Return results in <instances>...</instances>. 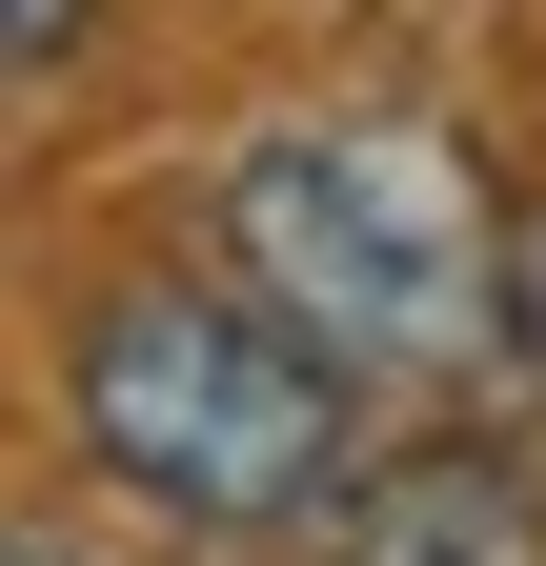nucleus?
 <instances>
[{
  "mask_svg": "<svg viewBox=\"0 0 546 566\" xmlns=\"http://www.w3.org/2000/svg\"><path fill=\"white\" fill-rule=\"evenodd\" d=\"M324 566H546V485L486 465V446L345 465V485H324Z\"/></svg>",
  "mask_w": 546,
  "mask_h": 566,
  "instance_id": "3",
  "label": "nucleus"
},
{
  "mask_svg": "<svg viewBox=\"0 0 546 566\" xmlns=\"http://www.w3.org/2000/svg\"><path fill=\"white\" fill-rule=\"evenodd\" d=\"M223 283L284 304L345 385H445L506 344V223L445 122H263L223 163Z\"/></svg>",
  "mask_w": 546,
  "mask_h": 566,
  "instance_id": "1",
  "label": "nucleus"
},
{
  "mask_svg": "<svg viewBox=\"0 0 546 566\" xmlns=\"http://www.w3.org/2000/svg\"><path fill=\"white\" fill-rule=\"evenodd\" d=\"M82 21H102V0H0V61H61Z\"/></svg>",
  "mask_w": 546,
  "mask_h": 566,
  "instance_id": "5",
  "label": "nucleus"
},
{
  "mask_svg": "<svg viewBox=\"0 0 546 566\" xmlns=\"http://www.w3.org/2000/svg\"><path fill=\"white\" fill-rule=\"evenodd\" d=\"M82 465L162 526H304L345 485V365L243 283H122L82 324Z\"/></svg>",
  "mask_w": 546,
  "mask_h": 566,
  "instance_id": "2",
  "label": "nucleus"
},
{
  "mask_svg": "<svg viewBox=\"0 0 546 566\" xmlns=\"http://www.w3.org/2000/svg\"><path fill=\"white\" fill-rule=\"evenodd\" d=\"M506 365L546 385V202H526V223H506Z\"/></svg>",
  "mask_w": 546,
  "mask_h": 566,
  "instance_id": "4",
  "label": "nucleus"
},
{
  "mask_svg": "<svg viewBox=\"0 0 546 566\" xmlns=\"http://www.w3.org/2000/svg\"><path fill=\"white\" fill-rule=\"evenodd\" d=\"M0 566H82V546H41V526H0Z\"/></svg>",
  "mask_w": 546,
  "mask_h": 566,
  "instance_id": "6",
  "label": "nucleus"
}]
</instances>
